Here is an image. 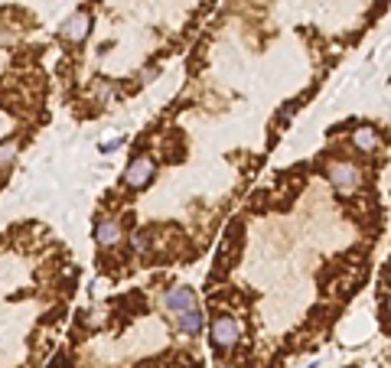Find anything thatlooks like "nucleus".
Listing matches in <instances>:
<instances>
[{
	"label": "nucleus",
	"instance_id": "obj_1",
	"mask_svg": "<svg viewBox=\"0 0 391 368\" xmlns=\"http://www.w3.org/2000/svg\"><path fill=\"white\" fill-rule=\"evenodd\" d=\"M209 336H212V345L219 352H229L235 349L238 339H241V330H238V322L231 316H215L212 326H209Z\"/></svg>",
	"mask_w": 391,
	"mask_h": 368
},
{
	"label": "nucleus",
	"instance_id": "obj_2",
	"mask_svg": "<svg viewBox=\"0 0 391 368\" xmlns=\"http://www.w3.org/2000/svg\"><path fill=\"white\" fill-rule=\"evenodd\" d=\"M330 183L339 192H355L362 186V169L353 163H333L330 167Z\"/></svg>",
	"mask_w": 391,
	"mask_h": 368
},
{
	"label": "nucleus",
	"instance_id": "obj_3",
	"mask_svg": "<svg viewBox=\"0 0 391 368\" xmlns=\"http://www.w3.org/2000/svg\"><path fill=\"white\" fill-rule=\"evenodd\" d=\"M154 173H157V163L150 160V157H134V163H130L127 173H124V183H127L130 189H144V186H150Z\"/></svg>",
	"mask_w": 391,
	"mask_h": 368
},
{
	"label": "nucleus",
	"instance_id": "obj_4",
	"mask_svg": "<svg viewBox=\"0 0 391 368\" xmlns=\"http://www.w3.org/2000/svg\"><path fill=\"white\" fill-rule=\"evenodd\" d=\"M163 307L170 313H179V310H189V307H199V297L192 287H170L167 297H163Z\"/></svg>",
	"mask_w": 391,
	"mask_h": 368
},
{
	"label": "nucleus",
	"instance_id": "obj_5",
	"mask_svg": "<svg viewBox=\"0 0 391 368\" xmlns=\"http://www.w3.org/2000/svg\"><path fill=\"white\" fill-rule=\"evenodd\" d=\"M173 316H177V330L183 332V336H199V332H202V313H199V307L179 310V313H173Z\"/></svg>",
	"mask_w": 391,
	"mask_h": 368
},
{
	"label": "nucleus",
	"instance_id": "obj_6",
	"mask_svg": "<svg viewBox=\"0 0 391 368\" xmlns=\"http://www.w3.org/2000/svg\"><path fill=\"white\" fill-rule=\"evenodd\" d=\"M88 30H92V16L75 14V16H69V23L62 26V36L69 39V43H82V39L88 36Z\"/></svg>",
	"mask_w": 391,
	"mask_h": 368
},
{
	"label": "nucleus",
	"instance_id": "obj_7",
	"mask_svg": "<svg viewBox=\"0 0 391 368\" xmlns=\"http://www.w3.org/2000/svg\"><path fill=\"white\" fill-rule=\"evenodd\" d=\"M95 238H98L101 248H115L118 241H121V225H118L115 219H101L98 228H95Z\"/></svg>",
	"mask_w": 391,
	"mask_h": 368
},
{
	"label": "nucleus",
	"instance_id": "obj_8",
	"mask_svg": "<svg viewBox=\"0 0 391 368\" xmlns=\"http://www.w3.org/2000/svg\"><path fill=\"white\" fill-rule=\"evenodd\" d=\"M378 131L375 127H359V131L353 134V144L359 147V150H365V154H372V150H378Z\"/></svg>",
	"mask_w": 391,
	"mask_h": 368
},
{
	"label": "nucleus",
	"instance_id": "obj_9",
	"mask_svg": "<svg viewBox=\"0 0 391 368\" xmlns=\"http://www.w3.org/2000/svg\"><path fill=\"white\" fill-rule=\"evenodd\" d=\"M16 154H20V147H16L14 140H7V144H0V167H14Z\"/></svg>",
	"mask_w": 391,
	"mask_h": 368
},
{
	"label": "nucleus",
	"instance_id": "obj_10",
	"mask_svg": "<svg viewBox=\"0 0 391 368\" xmlns=\"http://www.w3.org/2000/svg\"><path fill=\"white\" fill-rule=\"evenodd\" d=\"M167 368H177V365H167Z\"/></svg>",
	"mask_w": 391,
	"mask_h": 368
}]
</instances>
